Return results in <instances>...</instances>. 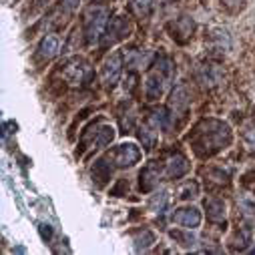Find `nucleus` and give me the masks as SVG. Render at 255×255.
<instances>
[{
  "mask_svg": "<svg viewBox=\"0 0 255 255\" xmlns=\"http://www.w3.org/2000/svg\"><path fill=\"white\" fill-rule=\"evenodd\" d=\"M231 139H233L231 131H229V127L225 123L215 121V119H207L195 129V133L189 139V143L199 157H211V155L219 153L221 149L229 147Z\"/></svg>",
  "mask_w": 255,
  "mask_h": 255,
  "instance_id": "1",
  "label": "nucleus"
},
{
  "mask_svg": "<svg viewBox=\"0 0 255 255\" xmlns=\"http://www.w3.org/2000/svg\"><path fill=\"white\" fill-rule=\"evenodd\" d=\"M173 77H175V65L171 62V58L161 56L155 62V69L145 79V97H147V101H157L165 93V87Z\"/></svg>",
  "mask_w": 255,
  "mask_h": 255,
  "instance_id": "2",
  "label": "nucleus"
},
{
  "mask_svg": "<svg viewBox=\"0 0 255 255\" xmlns=\"http://www.w3.org/2000/svg\"><path fill=\"white\" fill-rule=\"evenodd\" d=\"M111 171L115 169H129L141 161V149L135 143H121L119 147H113L105 157H101Z\"/></svg>",
  "mask_w": 255,
  "mask_h": 255,
  "instance_id": "3",
  "label": "nucleus"
},
{
  "mask_svg": "<svg viewBox=\"0 0 255 255\" xmlns=\"http://www.w3.org/2000/svg\"><path fill=\"white\" fill-rule=\"evenodd\" d=\"M109 10L105 6H91L85 14V38L89 44L99 42V38L105 32Z\"/></svg>",
  "mask_w": 255,
  "mask_h": 255,
  "instance_id": "4",
  "label": "nucleus"
},
{
  "mask_svg": "<svg viewBox=\"0 0 255 255\" xmlns=\"http://www.w3.org/2000/svg\"><path fill=\"white\" fill-rule=\"evenodd\" d=\"M171 221L175 225L183 227V229H197L201 225V221H203V215H201V211L197 207L185 205V207H179V209L173 211Z\"/></svg>",
  "mask_w": 255,
  "mask_h": 255,
  "instance_id": "5",
  "label": "nucleus"
},
{
  "mask_svg": "<svg viewBox=\"0 0 255 255\" xmlns=\"http://www.w3.org/2000/svg\"><path fill=\"white\" fill-rule=\"evenodd\" d=\"M123 75V52L115 50L105 62H103V69H101V77H103V83L107 87H115L119 83Z\"/></svg>",
  "mask_w": 255,
  "mask_h": 255,
  "instance_id": "6",
  "label": "nucleus"
},
{
  "mask_svg": "<svg viewBox=\"0 0 255 255\" xmlns=\"http://www.w3.org/2000/svg\"><path fill=\"white\" fill-rule=\"evenodd\" d=\"M127 32H129V20H127L125 16H117L111 20L109 28H107V34H105V46L109 44H115L117 40L125 38Z\"/></svg>",
  "mask_w": 255,
  "mask_h": 255,
  "instance_id": "7",
  "label": "nucleus"
},
{
  "mask_svg": "<svg viewBox=\"0 0 255 255\" xmlns=\"http://www.w3.org/2000/svg\"><path fill=\"white\" fill-rule=\"evenodd\" d=\"M189 169H191V165H189L187 157L175 155L173 159H169V163H167V167H165V175H167L169 179H181V177H185V175L189 173Z\"/></svg>",
  "mask_w": 255,
  "mask_h": 255,
  "instance_id": "8",
  "label": "nucleus"
},
{
  "mask_svg": "<svg viewBox=\"0 0 255 255\" xmlns=\"http://www.w3.org/2000/svg\"><path fill=\"white\" fill-rule=\"evenodd\" d=\"M60 50V38L56 34H46L42 40H40V46H38V54L46 60L54 58Z\"/></svg>",
  "mask_w": 255,
  "mask_h": 255,
  "instance_id": "9",
  "label": "nucleus"
},
{
  "mask_svg": "<svg viewBox=\"0 0 255 255\" xmlns=\"http://www.w3.org/2000/svg\"><path fill=\"white\" fill-rule=\"evenodd\" d=\"M221 79H223V73H221V69L217 65H211V62H207V65L201 67V81H203V85L215 87V85L221 83Z\"/></svg>",
  "mask_w": 255,
  "mask_h": 255,
  "instance_id": "10",
  "label": "nucleus"
},
{
  "mask_svg": "<svg viewBox=\"0 0 255 255\" xmlns=\"http://www.w3.org/2000/svg\"><path fill=\"white\" fill-rule=\"evenodd\" d=\"M85 75H87V65H85L83 60H79V58L71 60L69 67L65 69V77H67L71 83H81V81L85 79Z\"/></svg>",
  "mask_w": 255,
  "mask_h": 255,
  "instance_id": "11",
  "label": "nucleus"
},
{
  "mask_svg": "<svg viewBox=\"0 0 255 255\" xmlns=\"http://www.w3.org/2000/svg\"><path fill=\"white\" fill-rule=\"evenodd\" d=\"M205 209H207V217L211 221H223L225 219V201L223 199H205Z\"/></svg>",
  "mask_w": 255,
  "mask_h": 255,
  "instance_id": "12",
  "label": "nucleus"
},
{
  "mask_svg": "<svg viewBox=\"0 0 255 255\" xmlns=\"http://www.w3.org/2000/svg\"><path fill=\"white\" fill-rule=\"evenodd\" d=\"M139 179H141V181H139L141 191H151V189H155V187L159 185V171H157L155 167H147V169L141 171Z\"/></svg>",
  "mask_w": 255,
  "mask_h": 255,
  "instance_id": "13",
  "label": "nucleus"
},
{
  "mask_svg": "<svg viewBox=\"0 0 255 255\" xmlns=\"http://www.w3.org/2000/svg\"><path fill=\"white\" fill-rule=\"evenodd\" d=\"M167 207H169V191H167V189H161V191H157V193L151 197L149 209H151L153 213L163 215V213L167 211Z\"/></svg>",
  "mask_w": 255,
  "mask_h": 255,
  "instance_id": "14",
  "label": "nucleus"
},
{
  "mask_svg": "<svg viewBox=\"0 0 255 255\" xmlns=\"http://www.w3.org/2000/svg\"><path fill=\"white\" fill-rule=\"evenodd\" d=\"M239 209H241V213H243L245 217H249V219L255 221V195L243 193V195L239 197Z\"/></svg>",
  "mask_w": 255,
  "mask_h": 255,
  "instance_id": "15",
  "label": "nucleus"
},
{
  "mask_svg": "<svg viewBox=\"0 0 255 255\" xmlns=\"http://www.w3.org/2000/svg\"><path fill=\"white\" fill-rule=\"evenodd\" d=\"M133 243H135V249H137V251H145V249H149V247L155 243V235H153V231L143 229L139 235H135Z\"/></svg>",
  "mask_w": 255,
  "mask_h": 255,
  "instance_id": "16",
  "label": "nucleus"
},
{
  "mask_svg": "<svg viewBox=\"0 0 255 255\" xmlns=\"http://www.w3.org/2000/svg\"><path fill=\"white\" fill-rule=\"evenodd\" d=\"M199 195V185L195 183V181H187L183 187H179V191H177V197L179 199H195Z\"/></svg>",
  "mask_w": 255,
  "mask_h": 255,
  "instance_id": "17",
  "label": "nucleus"
},
{
  "mask_svg": "<svg viewBox=\"0 0 255 255\" xmlns=\"http://www.w3.org/2000/svg\"><path fill=\"white\" fill-rule=\"evenodd\" d=\"M171 99H173V101H171V105H173V109H175V115H177V113H183V111L187 109V105H189L185 89H177V91L173 93V97H171Z\"/></svg>",
  "mask_w": 255,
  "mask_h": 255,
  "instance_id": "18",
  "label": "nucleus"
},
{
  "mask_svg": "<svg viewBox=\"0 0 255 255\" xmlns=\"http://www.w3.org/2000/svg\"><path fill=\"white\" fill-rule=\"evenodd\" d=\"M131 8L137 16L145 18V16H149V12L153 8V0H131Z\"/></svg>",
  "mask_w": 255,
  "mask_h": 255,
  "instance_id": "19",
  "label": "nucleus"
},
{
  "mask_svg": "<svg viewBox=\"0 0 255 255\" xmlns=\"http://www.w3.org/2000/svg\"><path fill=\"white\" fill-rule=\"evenodd\" d=\"M171 237L175 241H179V245H183L187 249H193L195 247V237L191 235V229H187V233H183V231H171Z\"/></svg>",
  "mask_w": 255,
  "mask_h": 255,
  "instance_id": "20",
  "label": "nucleus"
},
{
  "mask_svg": "<svg viewBox=\"0 0 255 255\" xmlns=\"http://www.w3.org/2000/svg\"><path fill=\"white\" fill-rule=\"evenodd\" d=\"M243 139H245L247 147H249L251 151H255V125H251L249 129H245V135H243Z\"/></svg>",
  "mask_w": 255,
  "mask_h": 255,
  "instance_id": "21",
  "label": "nucleus"
},
{
  "mask_svg": "<svg viewBox=\"0 0 255 255\" xmlns=\"http://www.w3.org/2000/svg\"><path fill=\"white\" fill-rule=\"evenodd\" d=\"M40 233H42V237H44V239H50V235H52L50 225H40Z\"/></svg>",
  "mask_w": 255,
  "mask_h": 255,
  "instance_id": "22",
  "label": "nucleus"
},
{
  "mask_svg": "<svg viewBox=\"0 0 255 255\" xmlns=\"http://www.w3.org/2000/svg\"><path fill=\"white\" fill-rule=\"evenodd\" d=\"M62 2H65V6H67L69 10H75V8L79 6V2H81V0H62Z\"/></svg>",
  "mask_w": 255,
  "mask_h": 255,
  "instance_id": "23",
  "label": "nucleus"
},
{
  "mask_svg": "<svg viewBox=\"0 0 255 255\" xmlns=\"http://www.w3.org/2000/svg\"><path fill=\"white\" fill-rule=\"evenodd\" d=\"M225 4H229V6H235V4H241V2H245V0H223Z\"/></svg>",
  "mask_w": 255,
  "mask_h": 255,
  "instance_id": "24",
  "label": "nucleus"
},
{
  "mask_svg": "<svg viewBox=\"0 0 255 255\" xmlns=\"http://www.w3.org/2000/svg\"><path fill=\"white\" fill-rule=\"evenodd\" d=\"M249 253H253V255H255V241H253V247L249 249Z\"/></svg>",
  "mask_w": 255,
  "mask_h": 255,
  "instance_id": "25",
  "label": "nucleus"
}]
</instances>
